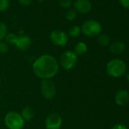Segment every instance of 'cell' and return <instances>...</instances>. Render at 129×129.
Returning <instances> with one entry per match:
<instances>
[{"mask_svg": "<svg viewBox=\"0 0 129 129\" xmlns=\"http://www.w3.org/2000/svg\"><path fill=\"white\" fill-rule=\"evenodd\" d=\"M59 68L60 66L57 59L49 54L40 55L32 64L34 75L41 80L52 79L57 75Z\"/></svg>", "mask_w": 129, "mask_h": 129, "instance_id": "cell-1", "label": "cell"}, {"mask_svg": "<svg viewBox=\"0 0 129 129\" xmlns=\"http://www.w3.org/2000/svg\"><path fill=\"white\" fill-rule=\"evenodd\" d=\"M106 73L112 78H120L123 76L127 70L125 62L120 58H113L110 60L106 67Z\"/></svg>", "mask_w": 129, "mask_h": 129, "instance_id": "cell-2", "label": "cell"}, {"mask_svg": "<svg viewBox=\"0 0 129 129\" xmlns=\"http://www.w3.org/2000/svg\"><path fill=\"white\" fill-rule=\"evenodd\" d=\"M78 56L75 54L73 50L69 49L64 51L58 61L59 66L61 67L64 70L70 71L73 69L78 63Z\"/></svg>", "mask_w": 129, "mask_h": 129, "instance_id": "cell-3", "label": "cell"}, {"mask_svg": "<svg viewBox=\"0 0 129 129\" xmlns=\"http://www.w3.org/2000/svg\"><path fill=\"white\" fill-rule=\"evenodd\" d=\"M4 124L8 129H23L25 121L22 118L21 113L11 111L4 117Z\"/></svg>", "mask_w": 129, "mask_h": 129, "instance_id": "cell-4", "label": "cell"}, {"mask_svg": "<svg viewBox=\"0 0 129 129\" xmlns=\"http://www.w3.org/2000/svg\"><path fill=\"white\" fill-rule=\"evenodd\" d=\"M102 24L96 20L89 19L84 21L81 27V32L87 37H98L102 31Z\"/></svg>", "mask_w": 129, "mask_h": 129, "instance_id": "cell-5", "label": "cell"}, {"mask_svg": "<svg viewBox=\"0 0 129 129\" xmlns=\"http://www.w3.org/2000/svg\"><path fill=\"white\" fill-rule=\"evenodd\" d=\"M49 40L52 43L58 47L66 46L69 42V37L66 32L61 30H54L49 34Z\"/></svg>", "mask_w": 129, "mask_h": 129, "instance_id": "cell-6", "label": "cell"}, {"mask_svg": "<svg viewBox=\"0 0 129 129\" xmlns=\"http://www.w3.org/2000/svg\"><path fill=\"white\" fill-rule=\"evenodd\" d=\"M40 93L46 100H52L56 95V87L55 84L49 79L42 80L40 83Z\"/></svg>", "mask_w": 129, "mask_h": 129, "instance_id": "cell-7", "label": "cell"}, {"mask_svg": "<svg viewBox=\"0 0 129 129\" xmlns=\"http://www.w3.org/2000/svg\"><path fill=\"white\" fill-rule=\"evenodd\" d=\"M61 125V116L56 112L49 114L45 119V127L46 129H60Z\"/></svg>", "mask_w": 129, "mask_h": 129, "instance_id": "cell-8", "label": "cell"}, {"mask_svg": "<svg viewBox=\"0 0 129 129\" xmlns=\"http://www.w3.org/2000/svg\"><path fill=\"white\" fill-rule=\"evenodd\" d=\"M75 11L81 14H87L92 9V3L90 0H76L74 3Z\"/></svg>", "mask_w": 129, "mask_h": 129, "instance_id": "cell-9", "label": "cell"}, {"mask_svg": "<svg viewBox=\"0 0 129 129\" xmlns=\"http://www.w3.org/2000/svg\"><path fill=\"white\" fill-rule=\"evenodd\" d=\"M30 45H31V40L27 35L18 36L14 43V46H15V47L21 51L27 50V49L30 48Z\"/></svg>", "mask_w": 129, "mask_h": 129, "instance_id": "cell-10", "label": "cell"}, {"mask_svg": "<svg viewBox=\"0 0 129 129\" xmlns=\"http://www.w3.org/2000/svg\"><path fill=\"white\" fill-rule=\"evenodd\" d=\"M115 102L119 106H126L129 102V93L126 90H118L115 93Z\"/></svg>", "mask_w": 129, "mask_h": 129, "instance_id": "cell-11", "label": "cell"}, {"mask_svg": "<svg viewBox=\"0 0 129 129\" xmlns=\"http://www.w3.org/2000/svg\"><path fill=\"white\" fill-rule=\"evenodd\" d=\"M125 49V44L121 41H115L109 44V51L114 55H118Z\"/></svg>", "mask_w": 129, "mask_h": 129, "instance_id": "cell-12", "label": "cell"}, {"mask_svg": "<svg viewBox=\"0 0 129 129\" xmlns=\"http://www.w3.org/2000/svg\"><path fill=\"white\" fill-rule=\"evenodd\" d=\"M21 115L25 121H29L34 117V110L30 106H25L22 109Z\"/></svg>", "mask_w": 129, "mask_h": 129, "instance_id": "cell-13", "label": "cell"}, {"mask_svg": "<svg viewBox=\"0 0 129 129\" xmlns=\"http://www.w3.org/2000/svg\"><path fill=\"white\" fill-rule=\"evenodd\" d=\"M87 45L84 43V42H78L75 46V49L73 50L75 54L78 55V56H81V55H84L87 52Z\"/></svg>", "mask_w": 129, "mask_h": 129, "instance_id": "cell-14", "label": "cell"}, {"mask_svg": "<svg viewBox=\"0 0 129 129\" xmlns=\"http://www.w3.org/2000/svg\"><path fill=\"white\" fill-rule=\"evenodd\" d=\"M110 40H110L109 36L106 34H100L98 36V39H97L99 44L103 46H109L110 44Z\"/></svg>", "mask_w": 129, "mask_h": 129, "instance_id": "cell-15", "label": "cell"}, {"mask_svg": "<svg viewBox=\"0 0 129 129\" xmlns=\"http://www.w3.org/2000/svg\"><path fill=\"white\" fill-rule=\"evenodd\" d=\"M81 33V27L78 25H72L69 30V35L73 38L78 37Z\"/></svg>", "mask_w": 129, "mask_h": 129, "instance_id": "cell-16", "label": "cell"}, {"mask_svg": "<svg viewBox=\"0 0 129 129\" xmlns=\"http://www.w3.org/2000/svg\"><path fill=\"white\" fill-rule=\"evenodd\" d=\"M7 34H8L7 25L3 22H0V41L4 40Z\"/></svg>", "mask_w": 129, "mask_h": 129, "instance_id": "cell-17", "label": "cell"}, {"mask_svg": "<svg viewBox=\"0 0 129 129\" xmlns=\"http://www.w3.org/2000/svg\"><path fill=\"white\" fill-rule=\"evenodd\" d=\"M77 18V12L74 9H69L66 13V18L69 21H73Z\"/></svg>", "mask_w": 129, "mask_h": 129, "instance_id": "cell-18", "label": "cell"}, {"mask_svg": "<svg viewBox=\"0 0 129 129\" xmlns=\"http://www.w3.org/2000/svg\"><path fill=\"white\" fill-rule=\"evenodd\" d=\"M17 37L18 35L15 34H13V33H8L7 36L5 38V41L8 43V44H10V45H14L16 39H17Z\"/></svg>", "mask_w": 129, "mask_h": 129, "instance_id": "cell-19", "label": "cell"}, {"mask_svg": "<svg viewBox=\"0 0 129 129\" xmlns=\"http://www.w3.org/2000/svg\"><path fill=\"white\" fill-rule=\"evenodd\" d=\"M10 6L9 0H0V12H6Z\"/></svg>", "mask_w": 129, "mask_h": 129, "instance_id": "cell-20", "label": "cell"}, {"mask_svg": "<svg viewBox=\"0 0 129 129\" xmlns=\"http://www.w3.org/2000/svg\"><path fill=\"white\" fill-rule=\"evenodd\" d=\"M58 4L61 8L68 9L72 5V0H58Z\"/></svg>", "mask_w": 129, "mask_h": 129, "instance_id": "cell-21", "label": "cell"}, {"mask_svg": "<svg viewBox=\"0 0 129 129\" xmlns=\"http://www.w3.org/2000/svg\"><path fill=\"white\" fill-rule=\"evenodd\" d=\"M9 51V44L3 40L0 41V54H5Z\"/></svg>", "mask_w": 129, "mask_h": 129, "instance_id": "cell-22", "label": "cell"}, {"mask_svg": "<svg viewBox=\"0 0 129 129\" xmlns=\"http://www.w3.org/2000/svg\"><path fill=\"white\" fill-rule=\"evenodd\" d=\"M120 5L125 9H129V0H118Z\"/></svg>", "mask_w": 129, "mask_h": 129, "instance_id": "cell-23", "label": "cell"}, {"mask_svg": "<svg viewBox=\"0 0 129 129\" xmlns=\"http://www.w3.org/2000/svg\"><path fill=\"white\" fill-rule=\"evenodd\" d=\"M33 1L34 0H18L19 3L23 6H29L30 5H31Z\"/></svg>", "mask_w": 129, "mask_h": 129, "instance_id": "cell-24", "label": "cell"}, {"mask_svg": "<svg viewBox=\"0 0 129 129\" xmlns=\"http://www.w3.org/2000/svg\"><path fill=\"white\" fill-rule=\"evenodd\" d=\"M111 129H127V127L123 124H116L113 125Z\"/></svg>", "mask_w": 129, "mask_h": 129, "instance_id": "cell-25", "label": "cell"}, {"mask_svg": "<svg viewBox=\"0 0 129 129\" xmlns=\"http://www.w3.org/2000/svg\"><path fill=\"white\" fill-rule=\"evenodd\" d=\"M126 78H127V81L129 82V73H127V75H126Z\"/></svg>", "mask_w": 129, "mask_h": 129, "instance_id": "cell-26", "label": "cell"}, {"mask_svg": "<svg viewBox=\"0 0 129 129\" xmlns=\"http://www.w3.org/2000/svg\"><path fill=\"white\" fill-rule=\"evenodd\" d=\"M37 1H39V2H43L44 0H37Z\"/></svg>", "mask_w": 129, "mask_h": 129, "instance_id": "cell-27", "label": "cell"}, {"mask_svg": "<svg viewBox=\"0 0 129 129\" xmlns=\"http://www.w3.org/2000/svg\"><path fill=\"white\" fill-rule=\"evenodd\" d=\"M0 84H1V77H0Z\"/></svg>", "mask_w": 129, "mask_h": 129, "instance_id": "cell-28", "label": "cell"}]
</instances>
